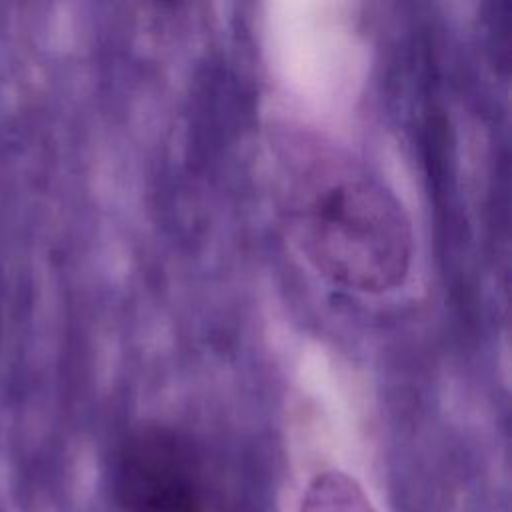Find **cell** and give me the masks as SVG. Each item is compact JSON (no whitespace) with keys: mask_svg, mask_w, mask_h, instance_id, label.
Listing matches in <instances>:
<instances>
[{"mask_svg":"<svg viewBox=\"0 0 512 512\" xmlns=\"http://www.w3.org/2000/svg\"><path fill=\"white\" fill-rule=\"evenodd\" d=\"M282 216L298 254L328 282L364 294L398 288L414 232L402 202L340 148L306 142L288 156Z\"/></svg>","mask_w":512,"mask_h":512,"instance_id":"obj_1","label":"cell"},{"mask_svg":"<svg viewBox=\"0 0 512 512\" xmlns=\"http://www.w3.org/2000/svg\"><path fill=\"white\" fill-rule=\"evenodd\" d=\"M114 488L126 512H200L198 450L172 426L140 424L120 446Z\"/></svg>","mask_w":512,"mask_h":512,"instance_id":"obj_2","label":"cell"},{"mask_svg":"<svg viewBox=\"0 0 512 512\" xmlns=\"http://www.w3.org/2000/svg\"><path fill=\"white\" fill-rule=\"evenodd\" d=\"M298 512H378L362 484L342 472L324 470L314 476L300 502Z\"/></svg>","mask_w":512,"mask_h":512,"instance_id":"obj_3","label":"cell"}]
</instances>
